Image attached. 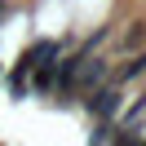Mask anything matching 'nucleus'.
<instances>
[{"instance_id":"f257e3e1","label":"nucleus","mask_w":146,"mask_h":146,"mask_svg":"<svg viewBox=\"0 0 146 146\" xmlns=\"http://www.w3.org/2000/svg\"><path fill=\"white\" fill-rule=\"evenodd\" d=\"M84 106H89V115H98V119H111L119 111V84L111 80H102V84H93L89 93H84Z\"/></svg>"},{"instance_id":"f03ea898","label":"nucleus","mask_w":146,"mask_h":146,"mask_svg":"<svg viewBox=\"0 0 146 146\" xmlns=\"http://www.w3.org/2000/svg\"><path fill=\"white\" fill-rule=\"evenodd\" d=\"M53 58H62V49H58V40H36V44L22 53V66H40V62H53Z\"/></svg>"}]
</instances>
